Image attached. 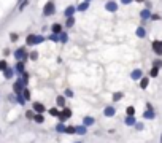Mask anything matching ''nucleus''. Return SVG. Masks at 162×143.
I'll list each match as a JSON object with an SVG mask.
<instances>
[{
	"mask_svg": "<svg viewBox=\"0 0 162 143\" xmlns=\"http://www.w3.org/2000/svg\"><path fill=\"white\" fill-rule=\"evenodd\" d=\"M43 40H45V38H43L42 35H35V34H32V35H29V37H27L26 43H27L29 46H34V45H40Z\"/></svg>",
	"mask_w": 162,
	"mask_h": 143,
	"instance_id": "obj_1",
	"label": "nucleus"
},
{
	"mask_svg": "<svg viewBox=\"0 0 162 143\" xmlns=\"http://www.w3.org/2000/svg\"><path fill=\"white\" fill-rule=\"evenodd\" d=\"M14 57L17 59L19 62H22L26 57H27V53H26V48H19V49H16L14 51Z\"/></svg>",
	"mask_w": 162,
	"mask_h": 143,
	"instance_id": "obj_2",
	"label": "nucleus"
},
{
	"mask_svg": "<svg viewBox=\"0 0 162 143\" xmlns=\"http://www.w3.org/2000/svg\"><path fill=\"white\" fill-rule=\"evenodd\" d=\"M54 3L52 2H48V3L45 5V10H43V14L45 16H51V14H54Z\"/></svg>",
	"mask_w": 162,
	"mask_h": 143,
	"instance_id": "obj_3",
	"label": "nucleus"
},
{
	"mask_svg": "<svg viewBox=\"0 0 162 143\" xmlns=\"http://www.w3.org/2000/svg\"><path fill=\"white\" fill-rule=\"evenodd\" d=\"M57 116H59V119H60V123H65L67 119H69L70 116H72V111H70L69 108H65V110H62V111L59 113Z\"/></svg>",
	"mask_w": 162,
	"mask_h": 143,
	"instance_id": "obj_4",
	"label": "nucleus"
},
{
	"mask_svg": "<svg viewBox=\"0 0 162 143\" xmlns=\"http://www.w3.org/2000/svg\"><path fill=\"white\" fill-rule=\"evenodd\" d=\"M153 51H154L157 56H162V41L156 40L154 43H153Z\"/></svg>",
	"mask_w": 162,
	"mask_h": 143,
	"instance_id": "obj_5",
	"label": "nucleus"
},
{
	"mask_svg": "<svg viewBox=\"0 0 162 143\" xmlns=\"http://www.w3.org/2000/svg\"><path fill=\"white\" fill-rule=\"evenodd\" d=\"M45 105H43V103H40V102H35L34 103V111L37 113V115H42L43 111H45Z\"/></svg>",
	"mask_w": 162,
	"mask_h": 143,
	"instance_id": "obj_6",
	"label": "nucleus"
},
{
	"mask_svg": "<svg viewBox=\"0 0 162 143\" xmlns=\"http://www.w3.org/2000/svg\"><path fill=\"white\" fill-rule=\"evenodd\" d=\"M22 89H24V83H22L21 80L14 83V92H16V95H17V94H21V92H22Z\"/></svg>",
	"mask_w": 162,
	"mask_h": 143,
	"instance_id": "obj_7",
	"label": "nucleus"
},
{
	"mask_svg": "<svg viewBox=\"0 0 162 143\" xmlns=\"http://www.w3.org/2000/svg\"><path fill=\"white\" fill-rule=\"evenodd\" d=\"M143 118H145V119H153V118H154V111H153L151 105H148V110L143 113Z\"/></svg>",
	"mask_w": 162,
	"mask_h": 143,
	"instance_id": "obj_8",
	"label": "nucleus"
},
{
	"mask_svg": "<svg viewBox=\"0 0 162 143\" xmlns=\"http://www.w3.org/2000/svg\"><path fill=\"white\" fill-rule=\"evenodd\" d=\"M13 75H14V68H11V67H7V68L3 70V76H5L7 80H10Z\"/></svg>",
	"mask_w": 162,
	"mask_h": 143,
	"instance_id": "obj_9",
	"label": "nucleus"
},
{
	"mask_svg": "<svg viewBox=\"0 0 162 143\" xmlns=\"http://www.w3.org/2000/svg\"><path fill=\"white\" fill-rule=\"evenodd\" d=\"M114 113H116V110H114L113 107H107V108L104 110V115L107 116V118H111V116H114Z\"/></svg>",
	"mask_w": 162,
	"mask_h": 143,
	"instance_id": "obj_10",
	"label": "nucleus"
},
{
	"mask_svg": "<svg viewBox=\"0 0 162 143\" xmlns=\"http://www.w3.org/2000/svg\"><path fill=\"white\" fill-rule=\"evenodd\" d=\"M141 75H143V72H141L140 68H138V70H134V72L130 73V78H132V80H140V78H141Z\"/></svg>",
	"mask_w": 162,
	"mask_h": 143,
	"instance_id": "obj_11",
	"label": "nucleus"
},
{
	"mask_svg": "<svg viewBox=\"0 0 162 143\" xmlns=\"http://www.w3.org/2000/svg\"><path fill=\"white\" fill-rule=\"evenodd\" d=\"M105 8H107L108 11H113V13H114V11L118 10V5L114 3V2H108V3L105 5Z\"/></svg>",
	"mask_w": 162,
	"mask_h": 143,
	"instance_id": "obj_12",
	"label": "nucleus"
},
{
	"mask_svg": "<svg viewBox=\"0 0 162 143\" xmlns=\"http://www.w3.org/2000/svg\"><path fill=\"white\" fill-rule=\"evenodd\" d=\"M83 124H84V127H86V126H92V124H94V118H92V116H86V118L83 119Z\"/></svg>",
	"mask_w": 162,
	"mask_h": 143,
	"instance_id": "obj_13",
	"label": "nucleus"
},
{
	"mask_svg": "<svg viewBox=\"0 0 162 143\" xmlns=\"http://www.w3.org/2000/svg\"><path fill=\"white\" fill-rule=\"evenodd\" d=\"M51 30H52V34H60V32H62V26H60V24H54V26H52L51 27Z\"/></svg>",
	"mask_w": 162,
	"mask_h": 143,
	"instance_id": "obj_14",
	"label": "nucleus"
},
{
	"mask_svg": "<svg viewBox=\"0 0 162 143\" xmlns=\"http://www.w3.org/2000/svg\"><path fill=\"white\" fill-rule=\"evenodd\" d=\"M75 134L84 135V134H86V127H84V126H75Z\"/></svg>",
	"mask_w": 162,
	"mask_h": 143,
	"instance_id": "obj_15",
	"label": "nucleus"
},
{
	"mask_svg": "<svg viewBox=\"0 0 162 143\" xmlns=\"http://www.w3.org/2000/svg\"><path fill=\"white\" fill-rule=\"evenodd\" d=\"M59 41H60V43H67V41H69V35H67L65 32H60V34H59Z\"/></svg>",
	"mask_w": 162,
	"mask_h": 143,
	"instance_id": "obj_16",
	"label": "nucleus"
},
{
	"mask_svg": "<svg viewBox=\"0 0 162 143\" xmlns=\"http://www.w3.org/2000/svg\"><path fill=\"white\" fill-rule=\"evenodd\" d=\"M140 16H141V19H148V18H151V11L146 8V10H143V11L140 13Z\"/></svg>",
	"mask_w": 162,
	"mask_h": 143,
	"instance_id": "obj_17",
	"label": "nucleus"
},
{
	"mask_svg": "<svg viewBox=\"0 0 162 143\" xmlns=\"http://www.w3.org/2000/svg\"><path fill=\"white\" fill-rule=\"evenodd\" d=\"M75 10H76L75 7H69V8L65 10V13H64V14H65L67 18H72V16H73V13H75Z\"/></svg>",
	"mask_w": 162,
	"mask_h": 143,
	"instance_id": "obj_18",
	"label": "nucleus"
},
{
	"mask_svg": "<svg viewBox=\"0 0 162 143\" xmlns=\"http://www.w3.org/2000/svg\"><path fill=\"white\" fill-rule=\"evenodd\" d=\"M14 70H16L17 73H21V75H22V73H24V64H22V62H17V65L14 67Z\"/></svg>",
	"mask_w": 162,
	"mask_h": 143,
	"instance_id": "obj_19",
	"label": "nucleus"
},
{
	"mask_svg": "<svg viewBox=\"0 0 162 143\" xmlns=\"http://www.w3.org/2000/svg\"><path fill=\"white\" fill-rule=\"evenodd\" d=\"M137 37L145 38V37H146V30H145L143 27H138V29H137Z\"/></svg>",
	"mask_w": 162,
	"mask_h": 143,
	"instance_id": "obj_20",
	"label": "nucleus"
},
{
	"mask_svg": "<svg viewBox=\"0 0 162 143\" xmlns=\"http://www.w3.org/2000/svg\"><path fill=\"white\" fill-rule=\"evenodd\" d=\"M135 123H137V121H135L134 116H127V118H126V124H127V126H135Z\"/></svg>",
	"mask_w": 162,
	"mask_h": 143,
	"instance_id": "obj_21",
	"label": "nucleus"
},
{
	"mask_svg": "<svg viewBox=\"0 0 162 143\" xmlns=\"http://www.w3.org/2000/svg\"><path fill=\"white\" fill-rule=\"evenodd\" d=\"M21 95H22V97H24V100H29V99H30V92H29V89H22V92H21Z\"/></svg>",
	"mask_w": 162,
	"mask_h": 143,
	"instance_id": "obj_22",
	"label": "nucleus"
},
{
	"mask_svg": "<svg viewBox=\"0 0 162 143\" xmlns=\"http://www.w3.org/2000/svg\"><path fill=\"white\" fill-rule=\"evenodd\" d=\"M65 26L67 27H73V26H75V18H67V22H65Z\"/></svg>",
	"mask_w": 162,
	"mask_h": 143,
	"instance_id": "obj_23",
	"label": "nucleus"
},
{
	"mask_svg": "<svg viewBox=\"0 0 162 143\" xmlns=\"http://www.w3.org/2000/svg\"><path fill=\"white\" fill-rule=\"evenodd\" d=\"M87 8H89V2H83V3L78 7V10H79V11H86Z\"/></svg>",
	"mask_w": 162,
	"mask_h": 143,
	"instance_id": "obj_24",
	"label": "nucleus"
},
{
	"mask_svg": "<svg viewBox=\"0 0 162 143\" xmlns=\"http://www.w3.org/2000/svg\"><path fill=\"white\" fill-rule=\"evenodd\" d=\"M122 99V92H114L113 94V100L114 102H118V100H121Z\"/></svg>",
	"mask_w": 162,
	"mask_h": 143,
	"instance_id": "obj_25",
	"label": "nucleus"
},
{
	"mask_svg": "<svg viewBox=\"0 0 162 143\" xmlns=\"http://www.w3.org/2000/svg\"><path fill=\"white\" fill-rule=\"evenodd\" d=\"M56 102H57L59 107H64V105H65V99H64L62 95H60V97H57V100H56Z\"/></svg>",
	"mask_w": 162,
	"mask_h": 143,
	"instance_id": "obj_26",
	"label": "nucleus"
},
{
	"mask_svg": "<svg viewBox=\"0 0 162 143\" xmlns=\"http://www.w3.org/2000/svg\"><path fill=\"white\" fill-rule=\"evenodd\" d=\"M56 130H57V132H64V130H65V124L64 123L57 124V126H56Z\"/></svg>",
	"mask_w": 162,
	"mask_h": 143,
	"instance_id": "obj_27",
	"label": "nucleus"
},
{
	"mask_svg": "<svg viewBox=\"0 0 162 143\" xmlns=\"http://www.w3.org/2000/svg\"><path fill=\"white\" fill-rule=\"evenodd\" d=\"M146 86H148V78H141V81H140V88H141V89H145Z\"/></svg>",
	"mask_w": 162,
	"mask_h": 143,
	"instance_id": "obj_28",
	"label": "nucleus"
},
{
	"mask_svg": "<svg viewBox=\"0 0 162 143\" xmlns=\"http://www.w3.org/2000/svg\"><path fill=\"white\" fill-rule=\"evenodd\" d=\"M43 121H45V118H43L42 115H35V123H38V124H42Z\"/></svg>",
	"mask_w": 162,
	"mask_h": 143,
	"instance_id": "obj_29",
	"label": "nucleus"
},
{
	"mask_svg": "<svg viewBox=\"0 0 162 143\" xmlns=\"http://www.w3.org/2000/svg\"><path fill=\"white\" fill-rule=\"evenodd\" d=\"M65 134H75V127L73 126H69V127H65V130H64Z\"/></svg>",
	"mask_w": 162,
	"mask_h": 143,
	"instance_id": "obj_30",
	"label": "nucleus"
},
{
	"mask_svg": "<svg viewBox=\"0 0 162 143\" xmlns=\"http://www.w3.org/2000/svg\"><path fill=\"white\" fill-rule=\"evenodd\" d=\"M16 97H17V99H16V100H17V102H19V103H21V105H24V103H26V100H24V97H22V95H21V94H17V95H16Z\"/></svg>",
	"mask_w": 162,
	"mask_h": 143,
	"instance_id": "obj_31",
	"label": "nucleus"
},
{
	"mask_svg": "<svg viewBox=\"0 0 162 143\" xmlns=\"http://www.w3.org/2000/svg\"><path fill=\"white\" fill-rule=\"evenodd\" d=\"M134 113H135L134 107H127V116H134Z\"/></svg>",
	"mask_w": 162,
	"mask_h": 143,
	"instance_id": "obj_32",
	"label": "nucleus"
},
{
	"mask_svg": "<svg viewBox=\"0 0 162 143\" xmlns=\"http://www.w3.org/2000/svg\"><path fill=\"white\" fill-rule=\"evenodd\" d=\"M7 67H8V65H7V61H0V70L3 72Z\"/></svg>",
	"mask_w": 162,
	"mask_h": 143,
	"instance_id": "obj_33",
	"label": "nucleus"
},
{
	"mask_svg": "<svg viewBox=\"0 0 162 143\" xmlns=\"http://www.w3.org/2000/svg\"><path fill=\"white\" fill-rule=\"evenodd\" d=\"M157 67H154V68H153V70H151V73H149V75H151V76H157Z\"/></svg>",
	"mask_w": 162,
	"mask_h": 143,
	"instance_id": "obj_34",
	"label": "nucleus"
},
{
	"mask_svg": "<svg viewBox=\"0 0 162 143\" xmlns=\"http://www.w3.org/2000/svg\"><path fill=\"white\" fill-rule=\"evenodd\" d=\"M49 38H51L52 41H59V35H57V34H52V35H51V37H49Z\"/></svg>",
	"mask_w": 162,
	"mask_h": 143,
	"instance_id": "obj_35",
	"label": "nucleus"
},
{
	"mask_svg": "<svg viewBox=\"0 0 162 143\" xmlns=\"http://www.w3.org/2000/svg\"><path fill=\"white\" fill-rule=\"evenodd\" d=\"M49 113H51L52 116H57V115H59V111H57L56 108H51V110H49Z\"/></svg>",
	"mask_w": 162,
	"mask_h": 143,
	"instance_id": "obj_36",
	"label": "nucleus"
},
{
	"mask_svg": "<svg viewBox=\"0 0 162 143\" xmlns=\"http://www.w3.org/2000/svg\"><path fill=\"white\" fill-rule=\"evenodd\" d=\"M38 57V54H37V51H34V53H30V59H34V61H35V59H37Z\"/></svg>",
	"mask_w": 162,
	"mask_h": 143,
	"instance_id": "obj_37",
	"label": "nucleus"
},
{
	"mask_svg": "<svg viewBox=\"0 0 162 143\" xmlns=\"http://www.w3.org/2000/svg\"><path fill=\"white\" fill-rule=\"evenodd\" d=\"M65 95H67V97H73V92L70 91V89H67V91H65Z\"/></svg>",
	"mask_w": 162,
	"mask_h": 143,
	"instance_id": "obj_38",
	"label": "nucleus"
},
{
	"mask_svg": "<svg viewBox=\"0 0 162 143\" xmlns=\"http://www.w3.org/2000/svg\"><path fill=\"white\" fill-rule=\"evenodd\" d=\"M135 127H137L138 130H141V129H143V124H135Z\"/></svg>",
	"mask_w": 162,
	"mask_h": 143,
	"instance_id": "obj_39",
	"label": "nucleus"
},
{
	"mask_svg": "<svg viewBox=\"0 0 162 143\" xmlns=\"http://www.w3.org/2000/svg\"><path fill=\"white\" fill-rule=\"evenodd\" d=\"M121 2H122V3H124V5H129V3H130V2H132V0H121Z\"/></svg>",
	"mask_w": 162,
	"mask_h": 143,
	"instance_id": "obj_40",
	"label": "nucleus"
},
{
	"mask_svg": "<svg viewBox=\"0 0 162 143\" xmlns=\"http://www.w3.org/2000/svg\"><path fill=\"white\" fill-rule=\"evenodd\" d=\"M76 143H81V142H76Z\"/></svg>",
	"mask_w": 162,
	"mask_h": 143,
	"instance_id": "obj_41",
	"label": "nucleus"
},
{
	"mask_svg": "<svg viewBox=\"0 0 162 143\" xmlns=\"http://www.w3.org/2000/svg\"><path fill=\"white\" fill-rule=\"evenodd\" d=\"M86 2H89V0H86Z\"/></svg>",
	"mask_w": 162,
	"mask_h": 143,
	"instance_id": "obj_42",
	"label": "nucleus"
},
{
	"mask_svg": "<svg viewBox=\"0 0 162 143\" xmlns=\"http://www.w3.org/2000/svg\"><path fill=\"white\" fill-rule=\"evenodd\" d=\"M161 143H162V140H161Z\"/></svg>",
	"mask_w": 162,
	"mask_h": 143,
	"instance_id": "obj_43",
	"label": "nucleus"
}]
</instances>
